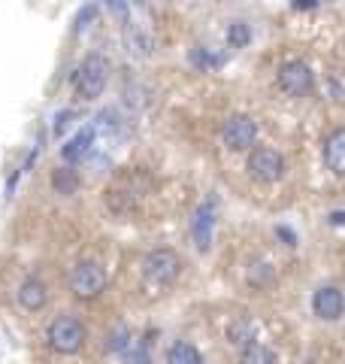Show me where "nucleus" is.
<instances>
[{
  "label": "nucleus",
  "mask_w": 345,
  "mask_h": 364,
  "mask_svg": "<svg viewBox=\"0 0 345 364\" xmlns=\"http://www.w3.org/2000/svg\"><path fill=\"white\" fill-rule=\"evenodd\" d=\"M324 164L330 173L345 176V128H336L324 140Z\"/></svg>",
  "instance_id": "9d476101"
},
{
  "label": "nucleus",
  "mask_w": 345,
  "mask_h": 364,
  "mask_svg": "<svg viewBox=\"0 0 345 364\" xmlns=\"http://www.w3.org/2000/svg\"><path fill=\"white\" fill-rule=\"evenodd\" d=\"M291 6L294 9H312V6H318V0H294Z\"/></svg>",
  "instance_id": "aec40b11"
},
{
  "label": "nucleus",
  "mask_w": 345,
  "mask_h": 364,
  "mask_svg": "<svg viewBox=\"0 0 345 364\" xmlns=\"http://www.w3.org/2000/svg\"><path fill=\"white\" fill-rule=\"evenodd\" d=\"M279 88L285 91V95H291V97H306V95H312V88H315V73H312V67H309L306 61H285L279 67Z\"/></svg>",
  "instance_id": "0eeeda50"
},
{
  "label": "nucleus",
  "mask_w": 345,
  "mask_h": 364,
  "mask_svg": "<svg viewBox=\"0 0 345 364\" xmlns=\"http://www.w3.org/2000/svg\"><path fill=\"white\" fill-rule=\"evenodd\" d=\"M52 188L58 191V195H73V191L79 188V173L73 167H61L52 173Z\"/></svg>",
  "instance_id": "4468645a"
},
{
  "label": "nucleus",
  "mask_w": 345,
  "mask_h": 364,
  "mask_svg": "<svg viewBox=\"0 0 345 364\" xmlns=\"http://www.w3.org/2000/svg\"><path fill=\"white\" fill-rule=\"evenodd\" d=\"M67 119H73V112H70V109H64L61 116H58V122H55V134H64V128H67Z\"/></svg>",
  "instance_id": "a211bd4d"
},
{
  "label": "nucleus",
  "mask_w": 345,
  "mask_h": 364,
  "mask_svg": "<svg viewBox=\"0 0 345 364\" xmlns=\"http://www.w3.org/2000/svg\"><path fill=\"white\" fill-rule=\"evenodd\" d=\"M106 270H103L97 261H91V258H85V261H79V264L73 267V273H70V291L76 294L79 301H94V298H100L103 291H106Z\"/></svg>",
  "instance_id": "20e7f679"
},
{
  "label": "nucleus",
  "mask_w": 345,
  "mask_h": 364,
  "mask_svg": "<svg viewBox=\"0 0 345 364\" xmlns=\"http://www.w3.org/2000/svg\"><path fill=\"white\" fill-rule=\"evenodd\" d=\"M18 304L25 306L28 313H40L45 304H49V289H45V282L43 279H37V277H31V279H25L18 286Z\"/></svg>",
  "instance_id": "1a4fd4ad"
},
{
  "label": "nucleus",
  "mask_w": 345,
  "mask_h": 364,
  "mask_svg": "<svg viewBox=\"0 0 345 364\" xmlns=\"http://www.w3.org/2000/svg\"><path fill=\"white\" fill-rule=\"evenodd\" d=\"M221 140L230 152H248L258 140V122L251 116H243V112L227 116V122L221 124Z\"/></svg>",
  "instance_id": "39448f33"
},
{
  "label": "nucleus",
  "mask_w": 345,
  "mask_h": 364,
  "mask_svg": "<svg viewBox=\"0 0 345 364\" xmlns=\"http://www.w3.org/2000/svg\"><path fill=\"white\" fill-rule=\"evenodd\" d=\"M191 61L197 67H203V70H206V67H218V64H221V58H215V55L209 49H203V46H197V49L191 52Z\"/></svg>",
  "instance_id": "f3484780"
},
{
  "label": "nucleus",
  "mask_w": 345,
  "mask_h": 364,
  "mask_svg": "<svg viewBox=\"0 0 345 364\" xmlns=\"http://www.w3.org/2000/svg\"><path fill=\"white\" fill-rule=\"evenodd\" d=\"M312 313L321 322H336L345 313V294L336 286H321L312 294Z\"/></svg>",
  "instance_id": "6e6552de"
},
{
  "label": "nucleus",
  "mask_w": 345,
  "mask_h": 364,
  "mask_svg": "<svg viewBox=\"0 0 345 364\" xmlns=\"http://www.w3.org/2000/svg\"><path fill=\"white\" fill-rule=\"evenodd\" d=\"M246 167H248V176L263 182V186L279 182L285 176V158L275 149H270V146H258V149H251Z\"/></svg>",
  "instance_id": "423d86ee"
},
{
  "label": "nucleus",
  "mask_w": 345,
  "mask_h": 364,
  "mask_svg": "<svg viewBox=\"0 0 345 364\" xmlns=\"http://www.w3.org/2000/svg\"><path fill=\"white\" fill-rule=\"evenodd\" d=\"M279 237H285V243H288V246H294V234L288 231V228H279Z\"/></svg>",
  "instance_id": "412c9836"
},
{
  "label": "nucleus",
  "mask_w": 345,
  "mask_h": 364,
  "mask_svg": "<svg viewBox=\"0 0 345 364\" xmlns=\"http://www.w3.org/2000/svg\"><path fill=\"white\" fill-rule=\"evenodd\" d=\"M209 207L212 203H206V207L197 210V222H194V237H197V249H209V228H212V215H209Z\"/></svg>",
  "instance_id": "2eb2a0df"
},
{
  "label": "nucleus",
  "mask_w": 345,
  "mask_h": 364,
  "mask_svg": "<svg viewBox=\"0 0 345 364\" xmlns=\"http://www.w3.org/2000/svg\"><path fill=\"white\" fill-rule=\"evenodd\" d=\"M179 273H182V258H179V252H172L167 246L152 249V252L143 258V277L148 286H158V289L172 286V282L179 279Z\"/></svg>",
  "instance_id": "f03ea898"
},
{
  "label": "nucleus",
  "mask_w": 345,
  "mask_h": 364,
  "mask_svg": "<svg viewBox=\"0 0 345 364\" xmlns=\"http://www.w3.org/2000/svg\"><path fill=\"white\" fill-rule=\"evenodd\" d=\"M330 222H333V225H345V213H333Z\"/></svg>",
  "instance_id": "4be33fe9"
},
{
  "label": "nucleus",
  "mask_w": 345,
  "mask_h": 364,
  "mask_svg": "<svg viewBox=\"0 0 345 364\" xmlns=\"http://www.w3.org/2000/svg\"><path fill=\"white\" fill-rule=\"evenodd\" d=\"M94 13H97V6H85L82 13H79V21H76V25H79V28H85V21H88L91 16H94Z\"/></svg>",
  "instance_id": "6ab92c4d"
},
{
  "label": "nucleus",
  "mask_w": 345,
  "mask_h": 364,
  "mask_svg": "<svg viewBox=\"0 0 345 364\" xmlns=\"http://www.w3.org/2000/svg\"><path fill=\"white\" fill-rule=\"evenodd\" d=\"M91 143H94V128H85V131H79L70 143L61 149V155H64V161H70V164H76V161H82V158L88 155V149H91Z\"/></svg>",
  "instance_id": "9b49d317"
},
{
  "label": "nucleus",
  "mask_w": 345,
  "mask_h": 364,
  "mask_svg": "<svg viewBox=\"0 0 345 364\" xmlns=\"http://www.w3.org/2000/svg\"><path fill=\"white\" fill-rule=\"evenodd\" d=\"M239 364H275V352L248 340L243 346V352H239Z\"/></svg>",
  "instance_id": "ddd939ff"
},
{
  "label": "nucleus",
  "mask_w": 345,
  "mask_h": 364,
  "mask_svg": "<svg viewBox=\"0 0 345 364\" xmlns=\"http://www.w3.org/2000/svg\"><path fill=\"white\" fill-rule=\"evenodd\" d=\"M45 340H49V346L58 352V355H76L88 340V328L79 322L76 316H58L49 325Z\"/></svg>",
  "instance_id": "f257e3e1"
},
{
  "label": "nucleus",
  "mask_w": 345,
  "mask_h": 364,
  "mask_svg": "<svg viewBox=\"0 0 345 364\" xmlns=\"http://www.w3.org/2000/svg\"><path fill=\"white\" fill-rule=\"evenodd\" d=\"M248 40H251V28L243 25V21H236V25L227 28V46H230V49H243Z\"/></svg>",
  "instance_id": "dca6fc26"
},
{
  "label": "nucleus",
  "mask_w": 345,
  "mask_h": 364,
  "mask_svg": "<svg viewBox=\"0 0 345 364\" xmlns=\"http://www.w3.org/2000/svg\"><path fill=\"white\" fill-rule=\"evenodd\" d=\"M106 79H109V64L103 55L91 52L88 58L82 61V67L76 70L73 76V85H76V95L82 100H94L103 95V88H106Z\"/></svg>",
  "instance_id": "7ed1b4c3"
},
{
  "label": "nucleus",
  "mask_w": 345,
  "mask_h": 364,
  "mask_svg": "<svg viewBox=\"0 0 345 364\" xmlns=\"http://www.w3.org/2000/svg\"><path fill=\"white\" fill-rule=\"evenodd\" d=\"M167 364H203V355L197 346L185 343V340H179V343H172L167 349Z\"/></svg>",
  "instance_id": "f8f14e48"
}]
</instances>
